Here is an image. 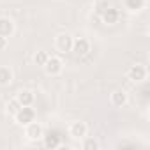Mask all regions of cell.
I'll return each instance as SVG.
<instances>
[{"mask_svg":"<svg viewBox=\"0 0 150 150\" xmlns=\"http://www.w3.org/2000/svg\"><path fill=\"white\" fill-rule=\"evenodd\" d=\"M42 69H44V72L48 74V76H58V74L64 71V62H62L60 57L50 55L48 60H46V64L42 65Z\"/></svg>","mask_w":150,"mask_h":150,"instance_id":"6da1fadb","label":"cell"},{"mask_svg":"<svg viewBox=\"0 0 150 150\" xmlns=\"http://www.w3.org/2000/svg\"><path fill=\"white\" fill-rule=\"evenodd\" d=\"M14 120H16V124H20V125L25 127L27 124H30L32 120H35V110H34L32 106H21V108L16 111Z\"/></svg>","mask_w":150,"mask_h":150,"instance_id":"7a4b0ae2","label":"cell"},{"mask_svg":"<svg viewBox=\"0 0 150 150\" xmlns=\"http://www.w3.org/2000/svg\"><path fill=\"white\" fill-rule=\"evenodd\" d=\"M55 48L58 53H69L72 50V35L67 32H62L55 37Z\"/></svg>","mask_w":150,"mask_h":150,"instance_id":"3957f363","label":"cell"},{"mask_svg":"<svg viewBox=\"0 0 150 150\" xmlns=\"http://www.w3.org/2000/svg\"><path fill=\"white\" fill-rule=\"evenodd\" d=\"M127 78L132 81V83H141L146 80V67L143 64H134L129 67L127 71Z\"/></svg>","mask_w":150,"mask_h":150,"instance_id":"277c9868","label":"cell"},{"mask_svg":"<svg viewBox=\"0 0 150 150\" xmlns=\"http://www.w3.org/2000/svg\"><path fill=\"white\" fill-rule=\"evenodd\" d=\"M87 132H88V125L85 122H81V120L71 122V125H69V136L71 138H74V139H83L87 136Z\"/></svg>","mask_w":150,"mask_h":150,"instance_id":"5b68a950","label":"cell"},{"mask_svg":"<svg viewBox=\"0 0 150 150\" xmlns=\"http://www.w3.org/2000/svg\"><path fill=\"white\" fill-rule=\"evenodd\" d=\"M25 136H27L30 141H37V139H41V138L44 136V129H42V125H41L39 122L32 120L30 124L25 125Z\"/></svg>","mask_w":150,"mask_h":150,"instance_id":"8992f818","label":"cell"},{"mask_svg":"<svg viewBox=\"0 0 150 150\" xmlns=\"http://www.w3.org/2000/svg\"><path fill=\"white\" fill-rule=\"evenodd\" d=\"M74 55H78V57H85L90 53V42L88 39L85 37H78V39H72V50H71Z\"/></svg>","mask_w":150,"mask_h":150,"instance_id":"52a82bcc","label":"cell"},{"mask_svg":"<svg viewBox=\"0 0 150 150\" xmlns=\"http://www.w3.org/2000/svg\"><path fill=\"white\" fill-rule=\"evenodd\" d=\"M110 101H111V104H113L115 108H122V106H125V104H127L129 96H127V92H125L124 88H117V90H113V92H111Z\"/></svg>","mask_w":150,"mask_h":150,"instance_id":"ba28073f","label":"cell"},{"mask_svg":"<svg viewBox=\"0 0 150 150\" xmlns=\"http://www.w3.org/2000/svg\"><path fill=\"white\" fill-rule=\"evenodd\" d=\"M14 30H16V27H14V21H13L11 18L0 16V35L9 39V37L14 34Z\"/></svg>","mask_w":150,"mask_h":150,"instance_id":"9c48e42d","label":"cell"},{"mask_svg":"<svg viewBox=\"0 0 150 150\" xmlns=\"http://www.w3.org/2000/svg\"><path fill=\"white\" fill-rule=\"evenodd\" d=\"M118 20H120V11H118V9H115V7L104 9V13H103V21H104L106 25H115V23H118Z\"/></svg>","mask_w":150,"mask_h":150,"instance_id":"30bf717a","label":"cell"},{"mask_svg":"<svg viewBox=\"0 0 150 150\" xmlns=\"http://www.w3.org/2000/svg\"><path fill=\"white\" fill-rule=\"evenodd\" d=\"M16 99H18V103H20L21 106H32L34 101H35V96H34L32 90L23 88V90H20V92L16 94Z\"/></svg>","mask_w":150,"mask_h":150,"instance_id":"8fae6325","label":"cell"},{"mask_svg":"<svg viewBox=\"0 0 150 150\" xmlns=\"http://www.w3.org/2000/svg\"><path fill=\"white\" fill-rule=\"evenodd\" d=\"M13 83V71L7 65H0V87H7Z\"/></svg>","mask_w":150,"mask_h":150,"instance_id":"7c38bea8","label":"cell"},{"mask_svg":"<svg viewBox=\"0 0 150 150\" xmlns=\"http://www.w3.org/2000/svg\"><path fill=\"white\" fill-rule=\"evenodd\" d=\"M145 2L146 0H124V7L129 13H136V11H141L145 7Z\"/></svg>","mask_w":150,"mask_h":150,"instance_id":"4fadbf2b","label":"cell"},{"mask_svg":"<svg viewBox=\"0 0 150 150\" xmlns=\"http://www.w3.org/2000/svg\"><path fill=\"white\" fill-rule=\"evenodd\" d=\"M48 57H50V53H48V51H44V50H39V51H35V53H34V57H32V60H34V64H35V65H39V67H42V65L46 64V60H48Z\"/></svg>","mask_w":150,"mask_h":150,"instance_id":"5bb4252c","label":"cell"},{"mask_svg":"<svg viewBox=\"0 0 150 150\" xmlns=\"http://www.w3.org/2000/svg\"><path fill=\"white\" fill-rule=\"evenodd\" d=\"M42 138H44V146L46 148H58L60 146V136L48 134V136H42Z\"/></svg>","mask_w":150,"mask_h":150,"instance_id":"9a60e30c","label":"cell"},{"mask_svg":"<svg viewBox=\"0 0 150 150\" xmlns=\"http://www.w3.org/2000/svg\"><path fill=\"white\" fill-rule=\"evenodd\" d=\"M20 108H21V104L18 103V99H16V97H14V99H9V101H7V104H6V111H7V115H9V117H14V115H16V111H18Z\"/></svg>","mask_w":150,"mask_h":150,"instance_id":"2e32d148","label":"cell"},{"mask_svg":"<svg viewBox=\"0 0 150 150\" xmlns=\"http://www.w3.org/2000/svg\"><path fill=\"white\" fill-rule=\"evenodd\" d=\"M83 150H99V141L94 139V138H83V143H81Z\"/></svg>","mask_w":150,"mask_h":150,"instance_id":"e0dca14e","label":"cell"},{"mask_svg":"<svg viewBox=\"0 0 150 150\" xmlns=\"http://www.w3.org/2000/svg\"><path fill=\"white\" fill-rule=\"evenodd\" d=\"M7 42H9L7 37H2V35H0V50H6V48H7Z\"/></svg>","mask_w":150,"mask_h":150,"instance_id":"ac0fdd59","label":"cell"}]
</instances>
